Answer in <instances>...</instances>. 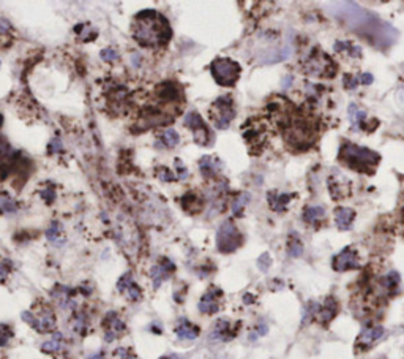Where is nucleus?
I'll return each instance as SVG.
<instances>
[{
    "label": "nucleus",
    "mask_w": 404,
    "mask_h": 359,
    "mask_svg": "<svg viewBox=\"0 0 404 359\" xmlns=\"http://www.w3.org/2000/svg\"><path fill=\"white\" fill-rule=\"evenodd\" d=\"M2 124H3V116L0 114V127H2Z\"/></svg>",
    "instance_id": "obj_48"
},
{
    "label": "nucleus",
    "mask_w": 404,
    "mask_h": 359,
    "mask_svg": "<svg viewBox=\"0 0 404 359\" xmlns=\"http://www.w3.org/2000/svg\"><path fill=\"white\" fill-rule=\"evenodd\" d=\"M198 196L194 195V193H188V195H185V198H183V201H182V204H183V207L186 209V211H194V204H196V199Z\"/></svg>",
    "instance_id": "obj_35"
},
{
    "label": "nucleus",
    "mask_w": 404,
    "mask_h": 359,
    "mask_svg": "<svg viewBox=\"0 0 404 359\" xmlns=\"http://www.w3.org/2000/svg\"><path fill=\"white\" fill-rule=\"evenodd\" d=\"M223 297V291L220 288L212 287L207 293L201 297V301L198 304V309L204 315H213L220 310V299Z\"/></svg>",
    "instance_id": "obj_12"
},
{
    "label": "nucleus",
    "mask_w": 404,
    "mask_h": 359,
    "mask_svg": "<svg viewBox=\"0 0 404 359\" xmlns=\"http://www.w3.org/2000/svg\"><path fill=\"white\" fill-rule=\"evenodd\" d=\"M243 299H245V302H246V304L253 302V299H251V296H250V294H245V297H243Z\"/></svg>",
    "instance_id": "obj_47"
},
{
    "label": "nucleus",
    "mask_w": 404,
    "mask_h": 359,
    "mask_svg": "<svg viewBox=\"0 0 404 359\" xmlns=\"http://www.w3.org/2000/svg\"><path fill=\"white\" fill-rule=\"evenodd\" d=\"M11 337H13V329L8 325H0V347L8 345Z\"/></svg>",
    "instance_id": "obj_33"
},
{
    "label": "nucleus",
    "mask_w": 404,
    "mask_h": 359,
    "mask_svg": "<svg viewBox=\"0 0 404 359\" xmlns=\"http://www.w3.org/2000/svg\"><path fill=\"white\" fill-rule=\"evenodd\" d=\"M210 71L213 79L218 82L220 86H234L240 78V65L234 62L232 59L228 57H218L210 64Z\"/></svg>",
    "instance_id": "obj_4"
},
{
    "label": "nucleus",
    "mask_w": 404,
    "mask_h": 359,
    "mask_svg": "<svg viewBox=\"0 0 404 359\" xmlns=\"http://www.w3.org/2000/svg\"><path fill=\"white\" fill-rule=\"evenodd\" d=\"M174 271H175V264L172 263L171 260H168V258H161L160 263L155 264L150 269V279L153 282V287L155 288H160L161 283L164 280H168Z\"/></svg>",
    "instance_id": "obj_14"
},
{
    "label": "nucleus",
    "mask_w": 404,
    "mask_h": 359,
    "mask_svg": "<svg viewBox=\"0 0 404 359\" xmlns=\"http://www.w3.org/2000/svg\"><path fill=\"white\" fill-rule=\"evenodd\" d=\"M90 359H104V353L103 351H100V353H96V355H93Z\"/></svg>",
    "instance_id": "obj_46"
},
{
    "label": "nucleus",
    "mask_w": 404,
    "mask_h": 359,
    "mask_svg": "<svg viewBox=\"0 0 404 359\" xmlns=\"http://www.w3.org/2000/svg\"><path fill=\"white\" fill-rule=\"evenodd\" d=\"M62 342H63L62 332H54L52 339L48 340V342H44L41 345V351L43 353H48V355H57L58 351L62 350Z\"/></svg>",
    "instance_id": "obj_24"
},
{
    "label": "nucleus",
    "mask_w": 404,
    "mask_h": 359,
    "mask_svg": "<svg viewBox=\"0 0 404 359\" xmlns=\"http://www.w3.org/2000/svg\"><path fill=\"white\" fill-rule=\"evenodd\" d=\"M242 242H243V237L240 234V231L234 225V222L226 220L224 223H221V227L218 228V233H216V247H218V252L232 253L242 245Z\"/></svg>",
    "instance_id": "obj_6"
},
{
    "label": "nucleus",
    "mask_w": 404,
    "mask_h": 359,
    "mask_svg": "<svg viewBox=\"0 0 404 359\" xmlns=\"http://www.w3.org/2000/svg\"><path fill=\"white\" fill-rule=\"evenodd\" d=\"M328 192L333 199H344L350 195V181L343 174H332L328 179Z\"/></svg>",
    "instance_id": "obj_13"
},
{
    "label": "nucleus",
    "mask_w": 404,
    "mask_h": 359,
    "mask_svg": "<svg viewBox=\"0 0 404 359\" xmlns=\"http://www.w3.org/2000/svg\"><path fill=\"white\" fill-rule=\"evenodd\" d=\"M158 177L161 179V181H164V182H172V181H175V179H177L175 174L172 173L169 168H161L158 171Z\"/></svg>",
    "instance_id": "obj_36"
},
{
    "label": "nucleus",
    "mask_w": 404,
    "mask_h": 359,
    "mask_svg": "<svg viewBox=\"0 0 404 359\" xmlns=\"http://www.w3.org/2000/svg\"><path fill=\"white\" fill-rule=\"evenodd\" d=\"M100 56L103 61H106V62H114L118 59V52L114 49V48H104L101 52H100Z\"/></svg>",
    "instance_id": "obj_34"
},
{
    "label": "nucleus",
    "mask_w": 404,
    "mask_h": 359,
    "mask_svg": "<svg viewBox=\"0 0 404 359\" xmlns=\"http://www.w3.org/2000/svg\"><path fill=\"white\" fill-rule=\"evenodd\" d=\"M160 359H183L182 356H177V355H169V356H163Z\"/></svg>",
    "instance_id": "obj_45"
},
{
    "label": "nucleus",
    "mask_w": 404,
    "mask_h": 359,
    "mask_svg": "<svg viewBox=\"0 0 404 359\" xmlns=\"http://www.w3.org/2000/svg\"><path fill=\"white\" fill-rule=\"evenodd\" d=\"M156 95H158V100L163 103H174L182 100L180 87L174 84V82H163L160 87H156Z\"/></svg>",
    "instance_id": "obj_16"
},
{
    "label": "nucleus",
    "mask_w": 404,
    "mask_h": 359,
    "mask_svg": "<svg viewBox=\"0 0 404 359\" xmlns=\"http://www.w3.org/2000/svg\"><path fill=\"white\" fill-rule=\"evenodd\" d=\"M286 141L290 146L306 149L314 143V131L308 122H303L302 119H295V121L288 124Z\"/></svg>",
    "instance_id": "obj_7"
},
{
    "label": "nucleus",
    "mask_w": 404,
    "mask_h": 359,
    "mask_svg": "<svg viewBox=\"0 0 404 359\" xmlns=\"http://www.w3.org/2000/svg\"><path fill=\"white\" fill-rule=\"evenodd\" d=\"M199 168H201V173L205 177H213L220 173L221 162L218 159H213V157H204V159L199 162Z\"/></svg>",
    "instance_id": "obj_21"
},
{
    "label": "nucleus",
    "mask_w": 404,
    "mask_h": 359,
    "mask_svg": "<svg viewBox=\"0 0 404 359\" xmlns=\"http://www.w3.org/2000/svg\"><path fill=\"white\" fill-rule=\"evenodd\" d=\"M87 325H88V320H87V315L84 312H76L73 315V329L76 331L78 334H86L87 331Z\"/></svg>",
    "instance_id": "obj_27"
},
{
    "label": "nucleus",
    "mask_w": 404,
    "mask_h": 359,
    "mask_svg": "<svg viewBox=\"0 0 404 359\" xmlns=\"http://www.w3.org/2000/svg\"><path fill=\"white\" fill-rule=\"evenodd\" d=\"M270 264H272V260H270V257H268V253H264V255L260 257L259 261H258V266H259L260 271H267V269L270 267Z\"/></svg>",
    "instance_id": "obj_38"
},
{
    "label": "nucleus",
    "mask_w": 404,
    "mask_h": 359,
    "mask_svg": "<svg viewBox=\"0 0 404 359\" xmlns=\"http://www.w3.org/2000/svg\"><path fill=\"white\" fill-rule=\"evenodd\" d=\"M332 266L335 271L338 272H346L352 271V269L360 267V258H358V253L352 247H346L344 250H341L338 255H336L332 261Z\"/></svg>",
    "instance_id": "obj_10"
},
{
    "label": "nucleus",
    "mask_w": 404,
    "mask_h": 359,
    "mask_svg": "<svg viewBox=\"0 0 404 359\" xmlns=\"http://www.w3.org/2000/svg\"><path fill=\"white\" fill-rule=\"evenodd\" d=\"M183 122H185V127H188V129L193 131L194 143H196L198 146H201V147L208 146L212 133H210V130H208L207 124L202 121V117H201L199 113H196V111H191V113H188L185 116Z\"/></svg>",
    "instance_id": "obj_8"
},
{
    "label": "nucleus",
    "mask_w": 404,
    "mask_h": 359,
    "mask_svg": "<svg viewBox=\"0 0 404 359\" xmlns=\"http://www.w3.org/2000/svg\"><path fill=\"white\" fill-rule=\"evenodd\" d=\"M355 220V211L349 207H336L335 209V222L336 227H338L341 231L350 229L352 223Z\"/></svg>",
    "instance_id": "obj_19"
},
{
    "label": "nucleus",
    "mask_w": 404,
    "mask_h": 359,
    "mask_svg": "<svg viewBox=\"0 0 404 359\" xmlns=\"http://www.w3.org/2000/svg\"><path fill=\"white\" fill-rule=\"evenodd\" d=\"M178 141H180V136H178V133L172 129H168L161 134V143L166 147H175L178 144Z\"/></svg>",
    "instance_id": "obj_29"
},
{
    "label": "nucleus",
    "mask_w": 404,
    "mask_h": 359,
    "mask_svg": "<svg viewBox=\"0 0 404 359\" xmlns=\"http://www.w3.org/2000/svg\"><path fill=\"white\" fill-rule=\"evenodd\" d=\"M235 335V331L231 326V323L228 320H218L215 323L213 329H212V334H210V340H215V342H226V340H231Z\"/></svg>",
    "instance_id": "obj_17"
},
{
    "label": "nucleus",
    "mask_w": 404,
    "mask_h": 359,
    "mask_svg": "<svg viewBox=\"0 0 404 359\" xmlns=\"http://www.w3.org/2000/svg\"><path fill=\"white\" fill-rule=\"evenodd\" d=\"M340 160L358 173L373 174L380 162V155L371 149L355 146L352 143H344L340 149Z\"/></svg>",
    "instance_id": "obj_2"
},
{
    "label": "nucleus",
    "mask_w": 404,
    "mask_h": 359,
    "mask_svg": "<svg viewBox=\"0 0 404 359\" xmlns=\"http://www.w3.org/2000/svg\"><path fill=\"white\" fill-rule=\"evenodd\" d=\"M104 326V342H114L117 337H120V334L125 331V323L123 320L117 315V312H109L103 321Z\"/></svg>",
    "instance_id": "obj_11"
},
{
    "label": "nucleus",
    "mask_w": 404,
    "mask_h": 359,
    "mask_svg": "<svg viewBox=\"0 0 404 359\" xmlns=\"http://www.w3.org/2000/svg\"><path fill=\"white\" fill-rule=\"evenodd\" d=\"M290 199H292V196L288 195V193H276V192L268 193V204H270V207L275 212H283Z\"/></svg>",
    "instance_id": "obj_22"
},
{
    "label": "nucleus",
    "mask_w": 404,
    "mask_h": 359,
    "mask_svg": "<svg viewBox=\"0 0 404 359\" xmlns=\"http://www.w3.org/2000/svg\"><path fill=\"white\" fill-rule=\"evenodd\" d=\"M201 329L199 326L193 325L191 321H188L186 318H182L175 326V335L180 340H194L199 337Z\"/></svg>",
    "instance_id": "obj_18"
},
{
    "label": "nucleus",
    "mask_w": 404,
    "mask_h": 359,
    "mask_svg": "<svg viewBox=\"0 0 404 359\" xmlns=\"http://www.w3.org/2000/svg\"><path fill=\"white\" fill-rule=\"evenodd\" d=\"M62 236V225L58 222H52L51 227L46 229V237L51 242H57Z\"/></svg>",
    "instance_id": "obj_32"
},
{
    "label": "nucleus",
    "mask_w": 404,
    "mask_h": 359,
    "mask_svg": "<svg viewBox=\"0 0 404 359\" xmlns=\"http://www.w3.org/2000/svg\"><path fill=\"white\" fill-rule=\"evenodd\" d=\"M234 117H235V109H234V101L231 98V95H223L212 103L210 119L218 130H226Z\"/></svg>",
    "instance_id": "obj_5"
},
{
    "label": "nucleus",
    "mask_w": 404,
    "mask_h": 359,
    "mask_svg": "<svg viewBox=\"0 0 404 359\" xmlns=\"http://www.w3.org/2000/svg\"><path fill=\"white\" fill-rule=\"evenodd\" d=\"M248 193H240L237 198H234L232 201V214L237 215V217H240L243 214V209L246 206V203H248Z\"/></svg>",
    "instance_id": "obj_30"
},
{
    "label": "nucleus",
    "mask_w": 404,
    "mask_h": 359,
    "mask_svg": "<svg viewBox=\"0 0 404 359\" xmlns=\"http://www.w3.org/2000/svg\"><path fill=\"white\" fill-rule=\"evenodd\" d=\"M398 285H400V275L396 274L395 271L384 275V277L380 279V282H379V288L382 291H385L387 294H392L393 291L398 288Z\"/></svg>",
    "instance_id": "obj_23"
},
{
    "label": "nucleus",
    "mask_w": 404,
    "mask_h": 359,
    "mask_svg": "<svg viewBox=\"0 0 404 359\" xmlns=\"http://www.w3.org/2000/svg\"><path fill=\"white\" fill-rule=\"evenodd\" d=\"M11 29V24L5 18H0V33H6Z\"/></svg>",
    "instance_id": "obj_41"
},
{
    "label": "nucleus",
    "mask_w": 404,
    "mask_h": 359,
    "mask_svg": "<svg viewBox=\"0 0 404 359\" xmlns=\"http://www.w3.org/2000/svg\"><path fill=\"white\" fill-rule=\"evenodd\" d=\"M382 335H384V327L382 326H368L360 332L355 345H357V348H360V350H368L380 337H382Z\"/></svg>",
    "instance_id": "obj_15"
},
{
    "label": "nucleus",
    "mask_w": 404,
    "mask_h": 359,
    "mask_svg": "<svg viewBox=\"0 0 404 359\" xmlns=\"http://www.w3.org/2000/svg\"><path fill=\"white\" fill-rule=\"evenodd\" d=\"M22 320H24L29 326H32L35 331H38L40 334L52 332L57 326L56 313L46 304H41L35 312H29V310L22 312Z\"/></svg>",
    "instance_id": "obj_3"
},
{
    "label": "nucleus",
    "mask_w": 404,
    "mask_h": 359,
    "mask_svg": "<svg viewBox=\"0 0 404 359\" xmlns=\"http://www.w3.org/2000/svg\"><path fill=\"white\" fill-rule=\"evenodd\" d=\"M62 151V143L58 138H54L52 139V143L49 144V154H54V152H60Z\"/></svg>",
    "instance_id": "obj_39"
},
{
    "label": "nucleus",
    "mask_w": 404,
    "mask_h": 359,
    "mask_svg": "<svg viewBox=\"0 0 404 359\" xmlns=\"http://www.w3.org/2000/svg\"><path fill=\"white\" fill-rule=\"evenodd\" d=\"M114 355L118 359H134V353L130 348H117Z\"/></svg>",
    "instance_id": "obj_37"
},
{
    "label": "nucleus",
    "mask_w": 404,
    "mask_h": 359,
    "mask_svg": "<svg viewBox=\"0 0 404 359\" xmlns=\"http://www.w3.org/2000/svg\"><path fill=\"white\" fill-rule=\"evenodd\" d=\"M362 81H363V84H370V82H373V76L368 73V74H363L362 76Z\"/></svg>",
    "instance_id": "obj_44"
},
{
    "label": "nucleus",
    "mask_w": 404,
    "mask_h": 359,
    "mask_svg": "<svg viewBox=\"0 0 404 359\" xmlns=\"http://www.w3.org/2000/svg\"><path fill=\"white\" fill-rule=\"evenodd\" d=\"M324 209L320 206H306L302 214V219L306 223H317L320 219H324Z\"/></svg>",
    "instance_id": "obj_25"
},
{
    "label": "nucleus",
    "mask_w": 404,
    "mask_h": 359,
    "mask_svg": "<svg viewBox=\"0 0 404 359\" xmlns=\"http://www.w3.org/2000/svg\"><path fill=\"white\" fill-rule=\"evenodd\" d=\"M10 272V263L8 261H2V263H0V275H2V277H5L6 274Z\"/></svg>",
    "instance_id": "obj_43"
},
{
    "label": "nucleus",
    "mask_w": 404,
    "mask_h": 359,
    "mask_svg": "<svg viewBox=\"0 0 404 359\" xmlns=\"http://www.w3.org/2000/svg\"><path fill=\"white\" fill-rule=\"evenodd\" d=\"M305 70L306 73L313 74V76H333L335 74V64L328 56H325L322 51H316L314 56H311L308 61L305 62Z\"/></svg>",
    "instance_id": "obj_9"
},
{
    "label": "nucleus",
    "mask_w": 404,
    "mask_h": 359,
    "mask_svg": "<svg viewBox=\"0 0 404 359\" xmlns=\"http://www.w3.org/2000/svg\"><path fill=\"white\" fill-rule=\"evenodd\" d=\"M133 36L139 44L148 48L168 43L172 31L164 16L155 10H145L136 14L133 22Z\"/></svg>",
    "instance_id": "obj_1"
},
{
    "label": "nucleus",
    "mask_w": 404,
    "mask_h": 359,
    "mask_svg": "<svg viewBox=\"0 0 404 359\" xmlns=\"http://www.w3.org/2000/svg\"><path fill=\"white\" fill-rule=\"evenodd\" d=\"M303 253V244L300 241V237H298L297 233H292L289 234V255L290 257H300Z\"/></svg>",
    "instance_id": "obj_28"
},
{
    "label": "nucleus",
    "mask_w": 404,
    "mask_h": 359,
    "mask_svg": "<svg viewBox=\"0 0 404 359\" xmlns=\"http://www.w3.org/2000/svg\"><path fill=\"white\" fill-rule=\"evenodd\" d=\"M123 294L128 297L130 301H133V302H138V301H141V299H142V291H141L139 285L134 280L130 283L128 287H126V290L123 291Z\"/></svg>",
    "instance_id": "obj_31"
},
{
    "label": "nucleus",
    "mask_w": 404,
    "mask_h": 359,
    "mask_svg": "<svg viewBox=\"0 0 404 359\" xmlns=\"http://www.w3.org/2000/svg\"><path fill=\"white\" fill-rule=\"evenodd\" d=\"M338 312V304L333 297H327V301L324 304L317 305V313H316V320H319L320 323H328Z\"/></svg>",
    "instance_id": "obj_20"
},
{
    "label": "nucleus",
    "mask_w": 404,
    "mask_h": 359,
    "mask_svg": "<svg viewBox=\"0 0 404 359\" xmlns=\"http://www.w3.org/2000/svg\"><path fill=\"white\" fill-rule=\"evenodd\" d=\"M18 211V204L10 195L2 193L0 195V212L2 214H14Z\"/></svg>",
    "instance_id": "obj_26"
},
{
    "label": "nucleus",
    "mask_w": 404,
    "mask_h": 359,
    "mask_svg": "<svg viewBox=\"0 0 404 359\" xmlns=\"http://www.w3.org/2000/svg\"><path fill=\"white\" fill-rule=\"evenodd\" d=\"M175 166L178 169V179H186L188 177V169H186L185 166H182V162L175 159Z\"/></svg>",
    "instance_id": "obj_40"
},
{
    "label": "nucleus",
    "mask_w": 404,
    "mask_h": 359,
    "mask_svg": "<svg viewBox=\"0 0 404 359\" xmlns=\"http://www.w3.org/2000/svg\"><path fill=\"white\" fill-rule=\"evenodd\" d=\"M43 198H46L48 203H52L56 198V193H54V189H46L43 192Z\"/></svg>",
    "instance_id": "obj_42"
}]
</instances>
